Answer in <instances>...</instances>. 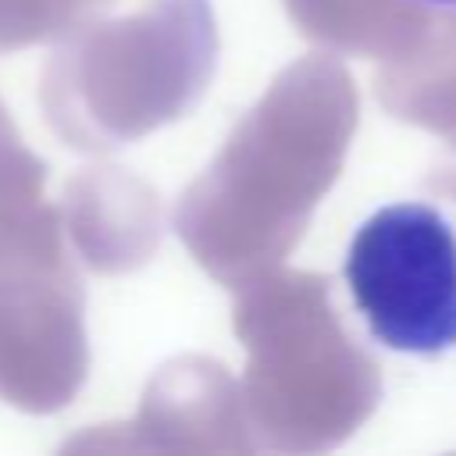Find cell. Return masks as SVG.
<instances>
[{"instance_id": "cell-2", "label": "cell", "mask_w": 456, "mask_h": 456, "mask_svg": "<svg viewBox=\"0 0 456 456\" xmlns=\"http://www.w3.org/2000/svg\"><path fill=\"white\" fill-rule=\"evenodd\" d=\"M420 7H435V11H456V0H413Z\"/></svg>"}, {"instance_id": "cell-1", "label": "cell", "mask_w": 456, "mask_h": 456, "mask_svg": "<svg viewBox=\"0 0 456 456\" xmlns=\"http://www.w3.org/2000/svg\"><path fill=\"white\" fill-rule=\"evenodd\" d=\"M346 285L367 331L392 353L456 349V228L420 200L378 207L353 235Z\"/></svg>"}]
</instances>
